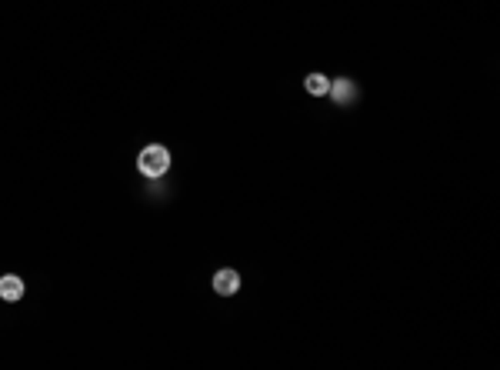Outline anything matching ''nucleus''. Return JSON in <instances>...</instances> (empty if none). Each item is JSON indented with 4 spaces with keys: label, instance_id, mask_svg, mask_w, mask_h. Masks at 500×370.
<instances>
[{
    "label": "nucleus",
    "instance_id": "nucleus-1",
    "mask_svg": "<svg viewBox=\"0 0 500 370\" xmlns=\"http://www.w3.org/2000/svg\"><path fill=\"white\" fill-rule=\"evenodd\" d=\"M137 170H141L143 177L150 180H160L170 170V151L160 147V143H150V147H143L141 157H137Z\"/></svg>",
    "mask_w": 500,
    "mask_h": 370
},
{
    "label": "nucleus",
    "instance_id": "nucleus-2",
    "mask_svg": "<svg viewBox=\"0 0 500 370\" xmlns=\"http://www.w3.org/2000/svg\"><path fill=\"white\" fill-rule=\"evenodd\" d=\"M214 294H220V297H233L237 291H241V274L237 270H231V267H224V270H217L214 274Z\"/></svg>",
    "mask_w": 500,
    "mask_h": 370
},
{
    "label": "nucleus",
    "instance_id": "nucleus-3",
    "mask_svg": "<svg viewBox=\"0 0 500 370\" xmlns=\"http://www.w3.org/2000/svg\"><path fill=\"white\" fill-rule=\"evenodd\" d=\"M333 97V103H340V107H347V103L357 101V87H354V80H347V77H337V80H331V90H327Z\"/></svg>",
    "mask_w": 500,
    "mask_h": 370
},
{
    "label": "nucleus",
    "instance_id": "nucleus-4",
    "mask_svg": "<svg viewBox=\"0 0 500 370\" xmlns=\"http://www.w3.org/2000/svg\"><path fill=\"white\" fill-rule=\"evenodd\" d=\"M20 297H24V281H20L17 274H7V277H0V300L13 304V300H20Z\"/></svg>",
    "mask_w": 500,
    "mask_h": 370
},
{
    "label": "nucleus",
    "instance_id": "nucleus-5",
    "mask_svg": "<svg viewBox=\"0 0 500 370\" xmlns=\"http://www.w3.org/2000/svg\"><path fill=\"white\" fill-rule=\"evenodd\" d=\"M304 87H307V94H314V97H323V94L331 90V77H323V74H307Z\"/></svg>",
    "mask_w": 500,
    "mask_h": 370
}]
</instances>
